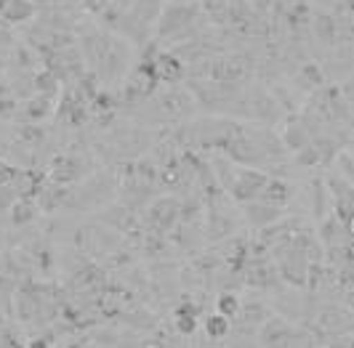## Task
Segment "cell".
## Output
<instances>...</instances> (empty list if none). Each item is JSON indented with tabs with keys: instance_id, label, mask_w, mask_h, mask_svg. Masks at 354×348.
Masks as SVG:
<instances>
[{
	"instance_id": "obj_15",
	"label": "cell",
	"mask_w": 354,
	"mask_h": 348,
	"mask_svg": "<svg viewBox=\"0 0 354 348\" xmlns=\"http://www.w3.org/2000/svg\"><path fill=\"white\" fill-rule=\"evenodd\" d=\"M6 6H8V0H0V14L6 11Z\"/></svg>"
},
{
	"instance_id": "obj_13",
	"label": "cell",
	"mask_w": 354,
	"mask_h": 348,
	"mask_svg": "<svg viewBox=\"0 0 354 348\" xmlns=\"http://www.w3.org/2000/svg\"><path fill=\"white\" fill-rule=\"evenodd\" d=\"M27 348H48V343H46V340H30Z\"/></svg>"
},
{
	"instance_id": "obj_14",
	"label": "cell",
	"mask_w": 354,
	"mask_h": 348,
	"mask_svg": "<svg viewBox=\"0 0 354 348\" xmlns=\"http://www.w3.org/2000/svg\"><path fill=\"white\" fill-rule=\"evenodd\" d=\"M144 348H162L160 343H155V340H149V343H144Z\"/></svg>"
},
{
	"instance_id": "obj_12",
	"label": "cell",
	"mask_w": 354,
	"mask_h": 348,
	"mask_svg": "<svg viewBox=\"0 0 354 348\" xmlns=\"http://www.w3.org/2000/svg\"><path fill=\"white\" fill-rule=\"evenodd\" d=\"M106 3H109V0H83V6H86L88 11H93V14H99V11H104V8H106Z\"/></svg>"
},
{
	"instance_id": "obj_5",
	"label": "cell",
	"mask_w": 354,
	"mask_h": 348,
	"mask_svg": "<svg viewBox=\"0 0 354 348\" xmlns=\"http://www.w3.org/2000/svg\"><path fill=\"white\" fill-rule=\"evenodd\" d=\"M230 316H224V313H211L208 319H205V335L213 338V340H221V338H227V332H230Z\"/></svg>"
},
{
	"instance_id": "obj_1",
	"label": "cell",
	"mask_w": 354,
	"mask_h": 348,
	"mask_svg": "<svg viewBox=\"0 0 354 348\" xmlns=\"http://www.w3.org/2000/svg\"><path fill=\"white\" fill-rule=\"evenodd\" d=\"M149 70L155 75V80H181V75H184L181 61H178L176 56H171V53L158 56V61L149 64Z\"/></svg>"
},
{
	"instance_id": "obj_2",
	"label": "cell",
	"mask_w": 354,
	"mask_h": 348,
	"mask_svg": "<svg viewBox=\"0 0 354 348\" xmlns=\"http://www.w3.org/2000/svg\"><path fill=\"white\" fill-rule=\"evenodd\" d=\"M189 14H192V11H187V8H181V6L165 8L162 17H160V32L168 35V32H174V30H178V27H184V21L189 19Z\"/></svg>"
},
{
	"instance_id": "obj_3",
	"label": "cell",
	"mask_w": 354,
	"mask_h": 348,
	"mask_svg": "<svg viewBox=\"0 0 354 348\" xmlns=\"http://www.w3.org/2000/svg\"><path fill=\"white\" fill-rule=\"evenodd\" d=\"M32 14H35V6H32L30 0H8L6 11H3V19L19 24V21H27Z\"/></svg>"
},
{
	"instance_id": "obj_4",
	"label": "cell",
	"mask_w": 354,
	"mask_h": 348,
	"mask_svg": "<svg viewBox=\"0 0 354 348\" xmlns=\"http://www.w3.org/2000/svg\"><path fill=\"white\" fill-rule=\"evenodd\" d=\"M77 173H80V168H77V160L75 157H59L53 162L51 178L53 181H75Z\"/></svg>"
},
{
	"instance_id": "obj_9",
	"label": "cell",
	"mask_w": 354,
	"mask_h": 348,
	"mask_svg": "<svg viewBox=\"0 0 354 348\" xmlns=\"http://www.w3.org/2000/svg\"><path fill=\"white\" fill-rule=\"evenodd\" d=\"M315 32H317L325 43H333V37H336V21L330 17H319L317 19V27H315Z\"/></svg>"
},
{
	"instance_id": "obj_6",
	"label": "cell",
	"mask_w": 354,
	"mask_h": 348,
	"mask_svg": "<svg viewBox=\"0 0 354 348\" xmlns=\"http://www.w3.org/2000/svg\"><path fill=\"white\" fill-rule=\"evenodd\" d=\"M245 213H250V215H253V218H250L253 224H269V221H274V218H277V213H280V210L261 200V205H259V202H253V205H248V208H245Z\"/></svg>"
},
{
	"instance_id": "obj_7",
	"label": "cell",
	"mask_w": 354,
	"mask_h": 348,
	"mask_svg": "<svg viewBox=\"0 0 354 348\" xmlns=\"http://www.w3.org/2000/svg\"><path fill=\"white\" fill-rule=\"evenodd\" d=\"M35 202H30V197H19L14 200V208H11V215H14V224H27L35 218Z\"/></svg>"
},
{
	"instance_id": "obj_8",
	"label": "cell",
	"mask_w": 354,
	"mask_h": 348,
	"mask_svg": "<svg viewBox=\"0 0 354 348\" xmlns=\"http://www.w3.org/2000/svg\"><path fill=\"white\" fill-rule=\"evenodd\" d=\"M176 330L184 332V335H192L197 330V319H195V309L184 306L176 311Z\"/></svg>"
},
{
	"instance_id": "obj_10",
	"label": "cell",
	"mask_w": 354,
	"mask_h": 348,
	"mask_svg": "<svg viewBox=\"0 0 354 348\" xmlns=\"http://www.w3.org/2000/svg\"><path fill=\"white\" fill-rule=\"evenodd\" d=\"M240 309H243V306H240V303H237V298L234 296H221L218 298V313H224V316H234V313L240 311Z\"/></svg>"
},
{
	"instance_id": "obj_11",
	"label": "cell",
	"mask_w": 354,
	"mask_h": 348,
	"mask_svg": "<svg viewBox=\"0 0 354 348\" xmlns=\"http://www.w3.org/2000/svg\"><path fill=\"white\" fill-rule=\"evenodd\" d=\"M17 178H19V171H17V168L0 160V189H3V186H8V184H14Z\"/></svg>"
}]
</instances>
